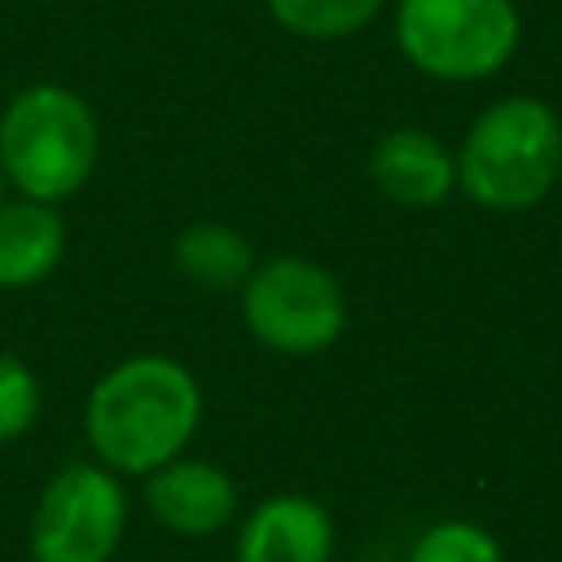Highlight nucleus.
I'll return each instance as SVG.
<instances>
[{
	"label": "nucleus",
	"instance_id": "obj_1",
	"mask_svg": "<svg viewBox=\"0 0 562 562\" xmlns=\"http://www.w3.org/2000/svg\"><path fill=\"white\" fill-rule=\"evenodd\" d=\"M202 422V386L171 356H127L83 404V435L114 474H154L184 452Z\"/></svg>",
	"mask_w": 562,
	"mask_h": 562
},
{
	"label": "nucleus",
	"instance_id": "obj_2",
	"mask_svg": "<svg viewBox=\"0 0 562 562\" xmlns=\"http://www.w3.org/2000/svg\"><path fill=\"white\" fill-rule=\"evenodd\" d=\"M457 189L483 211H527L562 176V119L540 97H501L465 132Z\"/></svg>",
	"mask_w": 562,
	"mask_h": 562
},
{
	"label": "nucleus",
	"instance_id": "obj_3",
	"mask_svg": "<svg viewBox=\"0 0 562 562\" xmlns=\"http://www.w3.org/2000/svg\"><path fill=\"white\" fill-rule=\"evenodd\" d=\"M97 145L101 136L88 101L61 83L22 88L0 114L4 180L35 202L79 193L97 167Z\"/></svg>",
	"mask_w": 562,
	"mask_h": 562
},
{
	"label": "nucleus",
	"instance_id": "obj_4",
	"mask_svg": "<svg viewBox=\"0 0 562 562\" xmlns=\"http://www.w3.org/2000/svg\"><path fill=\"white\" fill-rule=\"evenodd\" d=\"M514 0H400L395 44L430 79L465 83L496 75L518 48Z\"/></svg>",
	"mask_w": 562,
	"mask_h": 562
},
{
	"label": "nucleus",
	"instance_id": "obj_5",
	"mask_svg": "<svg viewBox=\"0 0 562 562\" xmlns=\"http://www.w3.org/2000/svg\"><path fill=\"white\" fill-rule=\"evenodd\" d=\"M241 321L268 351L281 356H316L329 351L347 329V294L329 268L277 255L255 263L241 285Z\"/></svg>",
	"mask_w": 562,
	"mask_h": 562
},
{
	"label": "nucleus",
	"instance_id": "obj_6",
	"mask_svg": "<svg viewBox=\"0 0 562 562\" xmlns=\"http://www.w3.org/2000/svg\"><path fill=\"white\" fill-rule=\"evenodd\" d=\"M127 531V492L101 461H70L57 470L31 514L35 562H110Z\"/></svg>",
	"mask_w": 562,
	"mask_h": 562
},
{
	"label": "nucleus",
	"instance_id": "obj_7",
	"mask_svg": "<svg viewBox=\"0 0 562 562\" xmlns=\"http://www.w3.org/2000/svg\"><path fill=\"white\" fill-rule=\"evenodd\" d=\"M145 509L176 536H215L237 514V487L215 461L171 457L145 474Z\"/></svg>",
	"mask_w": 562,
	"mask_h": 562
},
{
	"label": "nucleus",
	"instance_id": "obj_8",
	"mask_svg": "<svg viewBox=\"0 0 562 562\" xmlns=\"http://www.w3.org/2000/svg\"><path fill=\"white\" fill-rule=\"evenodd\" d=\"M334 518L321 501L281 492L259 501L237 527V562H329Z\"/></svg>",
	"mask_w": 562,
	"mask_h": 562
},
{
	"label": "nucleus",
	"instance_id": "obj_9",
	"mask_svg": "<svg viewBox=\"0 0 562 562\" xmlns=\"http://www.w3.org/2000/svg\"><path fill=\"white\" fill-rule=\"evenodd\" d=\"M369 180L395 206H435L457 189V158L422 127H391L369 149Z\"/></svg>",
	"mask_w": 562,
	"mask_h": 562
},
{
	"label": "nucleus",
	"instance_id": "obj_10",
	"mask_svg": "<svg viewBox=\"0 0 562 562\" xmlns=\"http://www.w3.org/2000/svg\"><path fill=\"white\" fill-rule=\"evenodd\" d=\"M66 255V224L53 202H0V290H31Z\"/></svg>",
	"mask_w": 562,
	"mask_h": 562
},
{
	"label": "nucleus",
	"instance_id": "obj_11",
	"mask_svg": "<svg viewBox=\"0 0 562 562\" xmlns=\"http://www.w3.org/2000/svg\"><path fill=\"white\" fill-rule=\"evenodd\" d=\"M171 259H176V268H180L184 281H193V285H202V290H215V294L241 290L246 277L255 272V250H250V241H246L237 228L211 224V220H206V224H189V228L176 237Z\"/></svg>",
	"mask_w": 562,
	"mask_h": 562
},
{
	"label": "nucleus",
	"instance_id": "obj_12",
	"mask_svg": "<svg viewBox=\"0 0 562 562\" xmlns=\"http://www.w3.org/2000/svg\"><path fill=\"white\" fill-rule=\"evenodd\" d=\"M382 0H268V13L303 40H347L378 18Z\"/></svg>",
	"mask_w": 562,
	"mask_h": 562
},
{
	"label": "nucleus",
	"instance_id": "obj_13",
	"mask_svg": "<svg viewBox=\"0 0 562 562\" xmlns=\"http://www.w3.org/2000/svg\"><path fill=\"white\" fill-rule=\"evenodd\" d=\"M404 562H505V553L487 527L465 518H443L413 540Z\"/></svg>",
	"mask_w": 562,
	"mask_h": 562
},
{
	"label": "nucleus",
	"instance_id": "obj_14",
	"mask_svg": "<svg viewBox=\"0 0 562 562\" xmlns=\"http://www.w3.org/2000/svg\"><path fill=\"white\" fill-rule=\"evenodd\" d=\"M40 417V378L9 351H0V443L22 439Z\"/></svg>",
	"mask_w": 562,
	"mask_h": 562
},
{
	"label": "nucleus",
	"instance_id": "obj_15",
	"mask_svg": "<svg viewBox=\"0 0 562 562\" xmlns=\"http://www.w3.org/2000/svg\"><path fill=\"white\" fill-rule=\"evenodd\" d=\"M4 184H9V180H4V167H0V202H4Z\"/></svg>",
	"mask_w": 562,
	"mask_h": 562
}]
</instances>
